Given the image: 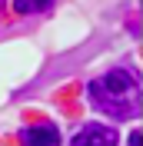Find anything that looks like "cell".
<instances>
[{"mask_svg":"<svg viewBox=\"0 0 143 146\" xmlns=\"http://www.w3.org/2000/svg\"><path fill=\"white\" fill-rule=\"evenodd\" d=\"M23 139H27L30 146H57L60 143V133L47 123V126H30L27 133H23Z\"/></svg>","mask_w":143,"mask_h":146,"instance_id":"2","label":"cell"},{"mask_svg":"<svg viewBox=\"0 0 143 146\" xmlns=\"http://www.w3.org/2000/svg\"><path fill=\"white\" fill-rule=\"evenodd\" d=\"M70 146H116V133L110 126H100V123H87L73 136Z\"/></svg>","mask_w":143,"mask_h":146,"instance_id":"1","label":"cell"},{"mask_svg":"<svg viewBox=\"0 0 143 146\" xmlns=\"http://www.w3.org/2000/svg\"><path fill=\"white\" fill-rule=\"evenodd\" d=\"M13 10H17V13H37V10H50V3H27V0H17Z\"/></svg>","mask_w":143,"mask_h":146,"instance_id":"3","label":"cell"},{"mask_svg":"<svg viewBox=\"0 0 143 146\" xmlns=\"http://www.w3.org/2000/svg\"><path fill=\"white\" fill-rule=\"evenodd\" d=\"M130 146H140V133H130Z\"/></svg>","mask_w":143,"mask_h":146,"instance_id":"4","label":"cell"}]
</instances>
